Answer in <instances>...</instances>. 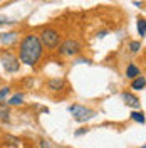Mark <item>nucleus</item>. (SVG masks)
I'll use <instances>...</instances> for the list:
<instances>
[{
  "label": "nucleus",
  "mask_w": 146,
  "mask_h": 148,
  "mask_svg": "<svg viewBox=\"0 0 146 148\" xmlns=\"http://www.w3.org/2000/svg\"><path fill=\"white\" fill-rule=\"evenodd\" d=\"M44 52V46L40 42L39 36L35 34H29L22 39L20 47H18V61H22L27 66H35Z\"/></svg>",
  "instance_id": "nucleus-1"
},
{
  "label": "nucleus",
  "mask_w": 146,
  "mask_h": 148,
  "mask_svg": "<svg viewBox=\"0 0 146 148\" xmlns=\"http://www.w3.org/2000/svg\"><path fill=\"white\" fill-rule=\"evenodd\" d=\"M39 39H40L42 46H46L47 49H57L59 47V42H61V36H59V32L54 30V29H44L40 32Z\"/></svg>",
  "instance_id": "nucleus-2"
},
{
  "label": "nucleus",
  "mask_w": 146,
  "mask_h": 148,
  "mask_svg": "<svg viewBox=\"0 0 146 148\" xmlns=\"http://www.w3.org/2000/svg\"><path fill=\"white\" fill-rule=\"evenodd\" d=\"M69 113L74 116V120L79 121V123H84V121H89L96 116V113L86 106H81V104H72L69 106Z\"/></svg>",
  "instance_id": "nucleus-3"
},
{
  "label": "nucleus",
  "mask_w": 146,
  "mask_h": 148,
  "mask_svg": "<svg viewBox=\"0 0 146 148\" xmlns=\"http://www.w3.org/2000/svg\"><path fill=\"white\" fill-rule=\"evenodd\" d=\"M79 51H81V44H79L77 40H72V39H67V40H64V42L59 46V52L62 56H69V57L77 56Z\"/></svg>",
  "instance_id": "nucleus-4"
},
{
  "label": "nucleus",
  "mask_w": 146,
  "mask_h": 148,
  "mask_svg": "<svg viewBox=\"0 0 146 148\" xmlns=\"http://www.w3.org/2000/svg\"><path fill=\"white\" fill-rule=\"evenodd\" d=\"M2 64L5 67V71L7 73H17L18 67H20V61H18V57H15L14 54H10V52H5V54H2Z\"/></svg>",
  "instance_id": "nucleus-5"
},
{
  "label": "nucleus",
  "mask_w": 146,
  "mask_h": 148,
  "mask_svg": "<svg viewBox=\"0 0 146 148\" xmlns=\"http://www.w3.org/2000/svg\"><path fill=\"white\" fill-rule=\"evenodd\" d=\"M123 99H124V103H126V106L134 108V110H138V108H139V104H141L139 98L134 96V94H131V92H124V94H123Z\"/></svg>",
  "instance_id": "nucleus-6"
},
{
  "label": "nucleus",
  "mask_w": 146,
  "mask_h": 148,
  "mask_svg": "<svg viewBox=\"0 0 146 148\" xmlns=\"http://www.w3.org/2000/svg\"><path fill=\"white\" fill-rule=\"evenodd\" d=\"M17 40V32H5V34H0V42L12 46L14 42Z\"/></svg>",
  "instance_id": "nucleus-7"
},
{
  "label": "nucleus",
  "mask_w": 146,
  "mask_h": 148,
  "mask_svg": "<svg viewBox=\"0 0 146 148\" xmlns=\"http://www.w3.org/2000/svg\"><path fill=\"white\" fill-rule=\"evenodd\" d=\"M145 86H146L145 76H138V77L133 79V83H131V88H133L134 91H141V89H145Z\"/></svg>",
  "instance_id": "nucleus-8"
},
{
  "label": "nucleus",
  "mask_w": 146,
  "mask_h": 148,
  "mask_svg": "<svg viewBox=\"0 0 146 148\" xmlns=\"http://www.w3.org/2000/svg\"><path fill=\"white\" fill-rule=\"evenodd\" d=\"M47 88H49L50 91H61V89L64 88V79H50V81L47 83Z\"/></svg>",
  "instance_id": "nucleus-9"
},
{
  "label": "nucleus",
  "mask_w": 146,
  "mask_h": 148,
  "mask_svg": "<svg viewBox=\"0 0 146 148\" xmlns=\"http://www.w3.org/2000/svg\"><path fill=\"white\" fill-rule=\"evenodd\" d=\"M126 76H128L129 79H134V77H138V76H141V71H139V67L138 66H134L133 62L128 66V69H126Z\"/></svg>",
  "instance_id": "nucleus-10"
},
{
  "label": "nucleus",
  "mask_w": 146,
  "mask_h": 148,
  "mask_svg": "<svg viewBox=\"0 0 146 148\" xmlns=\"http://www.w3.org/2000/svg\"><path fill=\"white\" fill-rule=\"evenodd\" d=\"M138 32H139V36H141V37L146 36V20L143 17L138 20Z\"/></svg>",
  "instance_id": "nucleus-11"
},
{
  "label": "nucleus",
  "mask_w": 146,
  "mask_h": 148,
  "mask_svg": "<svg viewBox=\"0 0 146 148\" xmlns=\"http://www.w3.org/2000/svg\"><path fill=\"white\" fill-rule=\"evenodd\" d=\"M131 120L138 121V123H141V125H145V114L141 113V111H133L131 113Z\"/></svg>",
  "instance_id": "nucleus-12"
},
{
  "label": "nucleus",
  "mask_w": 146,
  "mask_h": 148,
  "mask_svg": "<svg viewBox=\"0 0 146 148\" xmlns=\"http://www.w3.org/2000/svg\"><path fill=\"white\" fill-rule=\"evenodd\" d=\"M22 99H24V94H15V96H12L9 99V104H12V106H17V104H22Z\"/></svg>",
  "instance_id": "nucleus-13"
},
{
  "label": "nucleus",
  "mask_w": 146,
  "mask_h": 148,
  "mask_svg": "<svg viewBox=\"0 0 146 148\" xmlns=\"http://www.w3.org/2000/svg\"><path fill=\"white\" fill-rule=\"evenodd\" d=\"M9 108H5L3 104H0V120H5V121H9Z\"/></svg>",
  "instance_id": "nucleus-14"
},
{
  "label": "nucleus",
  "mask_w": 146,
  "mask_h": 148,
  "mask_svg": "<svg viewBox=\"0 0 146 148\" xmlns=\"http://www.w3.org/2000/svg\"><path fill=\"white\" fill-rule=\"evenodd\" d=\"M129 51H131V52H134V54H136V52H139V51H141V42L133 40V42L129 44Z\"/></svg>",
  "instance_id": "nucleus-15"
},
{
  "label": "nucleus",
  "mask_w": 146,
  "mask_h": 148,
  "mask_svg": "<svg viewBox=\"0 0 146 148\" xmlns=\"http://www.w3.org/2000/svg\"><path fill=\"white\" fill-rule=\"evenodd\" d=\"M9 92H10V88H2V89H0V101H3V99L9 96Z\"/></svg>",
  "instance_id": "nucleus-16"
},
{
  "label": "nucleus",
  "mask_w": 146,
  "mask_h": 148,
  "mask_svg": "<svg viewBox=\"0 0 146 148\" xmlns=\"http://www.w3.org/2000/svg\"><path fill=\"white\" fill-rule=\"evenodd\" d=\"M40 148H50L49 141H47V140H40Z\"/></svg>",
  "instance_id": "nucleus-17"
},
{
  "label": "nucleus",
  "mask_w": 146,
  "mask_h": 148,
  "mask_svg": "<svg viewBox=\"0 0 146 148\" xmlns=\"http://www.w3.org/2000/svg\"><path fill=\"white\" fill-rule=\"evenodd\" d=\"M3 24H12V20H9L7 17H0V25H3Z\"/></svg>",
  "instance_id": "nucleus-18"
},
{
  "label": "nucleus",
  "mask_w": 146,
  "mask_h": 148,
  "mask_svg": "<svg viewBox=\"0 0 146 148\" xmlns=\"http://www.w3.org/2000/svg\"><path fill=\"white\" fill-rule=\"evenodd\" d=\"M86 131H87L86 128H84V130H79V131H76V136H81V135H84Z\"/></svg>",
  "instance_id": "nucleus-19"
},
{
  "label": "nucleus",
  "mask_w": 146,
  "mask_h": 148,
  "mask_svg": "<svg viewBox=\"0 0 146 148\" xmlns=\"http://www.w3.org/2000/svg\"><path fill=\"white\" fill-rule=\"evenodd\" d=\"M141 148H146V147H141Z\"/></svg>",
  "instance_id": "nucleus-20"
}]
</instances>
